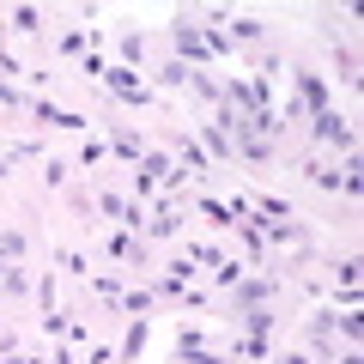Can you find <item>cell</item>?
<instances>
[{
  "instance_id": "ba28073f",
  "label": "cell",
  "mask_w": 364,
  "mask_h": 364,
  "mask_svg": "<svg viewBox=\"0 0 364 364\" xmlns=\"http://www.w3.org/2000/svg\"><path fill=\"white\" fill-rule=\"evenodd\" d=\"M182 231V207L176 200H158V213L146 219V243H158V237H176Z\"/></svg>"
},
{
  "instance_id": "2e32d148",
  "label": "cell",
  "mask_w": 364,
  "mask_h": 364,
  "mask_svg": "<svg viewBox=\"0 0 364 364\" xmlns=\"http://www.w3.org/2000/svg\"><path fill=\"white\" fill-rule=\"evenodd\" d=\"M182 255L195 261V267H219V261H225V249H219V243H188Z\"/></svg>"
},
{
  "instance_id": "d6986e66",
  "label": "cell",
  "mask_w": 364,
  "mask_h": 364,
  "mask_svg": "<svg viewBox=\"0 0 364 364\" xmlns=\"http://www.w3.org/2000/svg\"><path fill=\"white\" fill-rule=\"evenodd\" d=\"M0 261H25V231H0Z\"/></svg>"
},
{
  "instance_id": "44dd1931",
  "label": "cell",
  "mask_w": 364,
  "mask_h": 364,
  "mask_svg": "<svg viewBox=\"0 0 364 364\" xmlns=\"http://www.w3.org/2000/svg\"><path fill=\"white\" fill-rule=\"evenodd\" d=\"M334 279H340V291H352V286H358V261H334Z\"/></svg>"
},
{
  "instance_id": "5b68a950",
  "label": "cell",
  "mask_w": 364,
  "mask_h": 364,
  "mask_svg": "<svg viewBox=\"0 0 364 364\" xmlns=\"http://www.w3.org/2000/svg\"><path fill=\"white\" fill-rule=\"evenodd\" d=\"M31 116H37L43 128H61V134H85V128H91V122L79 116V109H55L49 97H43V104H31Z\"/></svg>"
},
{
  "instance_id": "9a60e30c",
  "label": "cell",
  "mask_w": 364,
  "mask_h": 364,
  "mask_svg": "<svg viewBox=\"0 0 364 364\" xmlns=\"http://www.w3.org/2000/svg\"><path fill=\"white\" fill-rule=\"evenodd\" d=\"M6 25L25 31V37H37V31H43V13H37V6H6Z\"/></svg>"
},
{
  "instance_id": "7a4b0ae2",
  "label": "cell",
  "mask_w": 364,
  "mask_h": 364,
  "mask_svg": "<svg viewBox=\"0 0 364 364\" xmlns=\"http://www.w3.org/2000/svg\"><path fill=\"white\" fill-rule=\"evenodd\" d=\"M170 43H176V61H182V67L213 61V55H207V43H200V25H195V13H176V25H170Z\"/></svg>"
},
{
  "instance_id": "9c48e42d",
  "label": "cell",
  "mask_w": 364,
  "mask_h": 364,
  "mask_svg": "<svg viewBox=\"0 0 364 364\" xmlns=\"http://www.w3.org/2000/svg\"><path fill=\"white\" fill-rule=\"evenodd\" d=\"M109 152H116V158H128V164H140V158L152 152V146H146L140 134L128 128V122H116V134H109Z\"/></svg>"
},
{
  "instance_id": "ac0fdd59",
  "label": "cell",
  "mask_w": 364,
  "mask_h": 364,
  "mask_svg": "<svg viewBox=\"0 0 364 364\" xmlns=\"http://www.w3.org/2000/svg\"><path fill=\"white\" fill-rule=\"evenodd\" d=\"M0 291H13V298H18V291H31V273H25V267L13 261V267L0 273Z\"/></svg>"
},
{
  "instance_id": "cb8c5ba5",
  "label": "cell",
  "mask_w": 364,
  "mask_h": 364,
  "mask_svg": "<svg viewBox=\"0 0 364 364\" xmlns=\"http://www.w3.org/2000/svg\"><path fill=\"white\" fill-rule=\"evenodd\" d=\"M104 158H109L104 140H85V146H79V164H104Z\"/></svg>"
},
{
  "instance_id": "6da1fadb",
  "label": "cell",
  "mask_w": 364,
  "mask_h": 364,
  "mask_svg": "<svg viewBox=\"0 0 364 364\" xmlns=\"http://www.w3.org/2000/svg\"><path fill=\"white\" fill-rule=\"evenodd\" d=\"M291 73H298V109H304V122L322 116V109H334V91H328L322 73H310V67H291Z\"/></svg>"
},
{
  "instance_id": "f1b7e54d",
  "label": "cell",
  "mask_w": 364,
  "mask_h": 364,
  "mask_svg": "<svg viewBox=\"0 0 364 364\" xmlns=\"http://www.w3.org/2000/svg\"><path fill=\"white\" fill-rule=\"evenodd\" d=\"M340 364H364V358H358V346H346V352H340Z\"/></svg>"
},
{
  "instance_id": "30bf717a",
  "label": "cell",
  "mask_w": 364,
  "mask_h": 364,
  "mask_svg": "<svg viewBox=\"0 0 364 364\" xmlns=\"http://www.w3.org/2000/svg\"><path fill=\"white\" fill-rule=\"evenodd\" d=\"M146 340H152V316H134L128 334H122V352H116V358H122V364H134V358L146 352Z\"/></svg>"
},
{
  "instance_id": "5bb4252c",
  "label": "cell",
  "mask_w": 364,
  "mask_h": 364,
  "mask_svg": "<svg viewBox=\"0 0 364 364\" xmlns=\"http://www.w3.org/2000/svg\"><path fill=\"white\" fill-rule=\"evenodd\" d=\"M140 61H146V31H122V67L140 73Z\"/></svg>"
},
{
  "instance_id": "3957f363",
  "label": "cell",
  "mask_w": 364,
  "mask_h": 364,
  "mask_svg": "<svg viewBox=\"0 0 364 364\" xmlns=\"http://www.w3.org/2000/svg\"><path fill=\"white\" fill-rule=\"evenodd\" d=\"M310 134L322 146H340V152H358V134H352V122L340 116V109H322V116H310Z\"/></svg>"
},
{
  "instance_id": "52a82bcc",
  "label": "cell",
  "mask_w": 364,
  "mask_h": 364,
  "mask_svg": "<svg viewBox=\"0 0 364 364\" xmlns=\"http://www.w3.org/2000/svg\"><path fill=\"white\" fill-rule=\"evenodd\" d=\"M170 170H176V164H170V158H164V152H146V158H140V164H134V188H140V195H152L158 182H164V176H170Z\"/></svg>"
},
{
  "instance_id": "ffe728a7",
  "label": "cell",
  "mask_w": 364,
  "mask_h": 364,
  "mask_svg": "<svg viewBox=\"0 0 364 364\" xmlns=\"http://www.w3.org/2000/svg\"><path fill=\"white\" fill-rule=\"evenodd\" d=\"M188 73H195V67H182V61H164V67H158L164 85H188Z\"/></svg>"
},
{
  "instance_id": "f546056e",
  "label": "cell",
  "mask_w": 364,
  "mask_h": 364,
  "mask_svg": "<svg viewBox=\"0 0 364 364\" xmlns=\"http://www.w3.org/2000/svg\"><path fill=\"white\" fill-rule=\"evenodd\" d=\"M279 364H304V358H298V352H286V358H279Z\"/></svg>"
},
{
  "instance_id": "277c9868",
  "label": "cell",
  "mask_w": 364,
  "mask_h": 364,
  "mask_svg": "<svg viewBox=\"0 0 364 364\" xmlns=\"http://www.w3.org/2000/svg\"><path fill=\"white\" fill-rule=\"evenodd\" d=\"M273 298H279V279H267V273L237 279V286H231V304H237V310H273Z\"/></svg>"
},
{
  "instance_id": "d4e9b609",
  "label": "cell",
  "mask_w": 364,
  "mask_h": 364,
  "mask_svg": "<svg viewBox=\"0 0 364 364\" xmlns=\"http://www.w3.org/2000/svg\"><path fill=\"white\" fill-rule=\"evenodd\" d=\"M61 182H67V164H61V158H49V164H43V188H61Z\"/></svg>"
},
{
  "instance_id": "7c38bea8",
  "label": "cell",
  "mask_w": 364,
  "mask_h": 364,
  "mask_svg": "<svg viewBox=\"0 0 364 364\" xmlns=\"http://www.w3.org/2000/svg\"><path fill=\"white\" fill-rule=\"evenodd\" d=\"M97 37H104L97 25H85V31H61V43H55V49H61V55H79V61H85V55H91V43H97Z\"/></svg>"
},
{
  "instance_id": "4fadbf2b",
  "label": "cell",
  "mask_w": 364,
  "mask_h": 364,
  "mask_svg": "<svg viewBox=\"0 0 364 364\" xmlns=\"http://www.w3.org/2000/svg\"><path fill=\"white\" fill-rule=\"evenodd\" d=\"M200 140L213 146V158H219V164H237V152H231V134H225L219 122H207V128H200Z\"/></svg>"
},
{
  "instance_id": "8992f818",
  "label": "cell",
  "mask_w": 364,
  "mask_h": 364,
  "mask_svg": "<svg viewBox=\"0 0 364 364\" xmlns=\"http://www.w3.org/2000/svg\"><path fill=\"white\" fill-rule=\"evenodd\" d=\"M104 249H109L116 261H128V267H152V261H146V237H134V231H109Z\"/></svg>"
},
{
  "instance_id": "83f0119b",
  "label": "cell",
  "mask_w": 364,
  "mask_h": 364,
  "mask_svg": "<svg viewBox=\"0 0 364 364\" xmlns=\"http://www.w3.org/2000/svg\"><path fill=\"white\" fill-rule=\"evenodd\" d=\"M55 364H79V358H73V340H61V346H55Z\"/></svg>"
},
{
  "instance_id": "603a6c76",
  "label": "cell",
  "mask_w": 364,
  "mask_h": 364,
  "mask_svg": "<svg viewBox=\"0 0 364 364\" xmlns=\"http://www.w3.org/2000/svg\"><path fill=\"white\" fill-rule=\"evenodd\" d=\"M213 279H219V286H237V279H243V261H219V267H213Z\"/></svg>"
},
{
  "instance_id": "8fae6325",
  "label": "cell",
  "mask_w": 364,
  "mask_h": 364,
  "mask_svg": "<svg viewBox=\"0 0 364 364\" xmlns=\"http://www.w3.org/2000/svg\"><path fill=\"white\" fill-rule=\"evenodd\" d=\"M225 37H231V43H261L267 25H261L255 13H231V18H225Z\"/></svg>"
},
{
  "instance_id": "e0dca14e",
  "label": "cell",
  "mask_w": 364,
  "mask_h": 364,
  "mask_svg": "<svg viewBox=\"0 0 364 364\" xmlns=\"http://www.w3.org/2000/svg\"><path fill=\"white\" fill-rule=\"evenodd\" d=\"M237 316H243V334H261V340L273 334V310H237Z\"/></svg>"
},
{
  "instance_id": "4316f807",
  "label": "cell",
  "mask_w": 364,
  "mask_h": 364,
  "mask_svg": "<svg viewBox=\"0 0 364 364\" xmlns=\"http://www.w3.org/2000/svg\"><path fill=\"white\" fill-rule=\"evenodd\" d=\"M0 104H13V109H18V104H25V91H18L13 79H0Z\"/></svg>"
},
{
  "instance_id": "7402d4cb",
  "label": "cell",
  "mask_w": 364,
  "mask_h": 364,
  "mask_svg": "<svg viewBox=\"0 0 364 364\" xmlns=\"http://www.w3.org/2000/svg\"><path fill=\"white\" fill-rule=\"evenodd\" d=\"M91 298H97V304H122V286H116V279H91Z\"/></svg>"
},
{
  "instance_id": "484cf974",
  "label": "cell",
  "mask_w": 364,
  "mask_h": 364,
  "mask_svg": "<svg viewBox=\"0 0 364 364\" xmlns=\"http://www.w3.org/2000/svg\"><path fill=\"white\" fill-rule=\"evenodd\" d=\"M243 358L261 364V358H267V340H261V334H243Z\"/></svg>"
}]
</instances>
